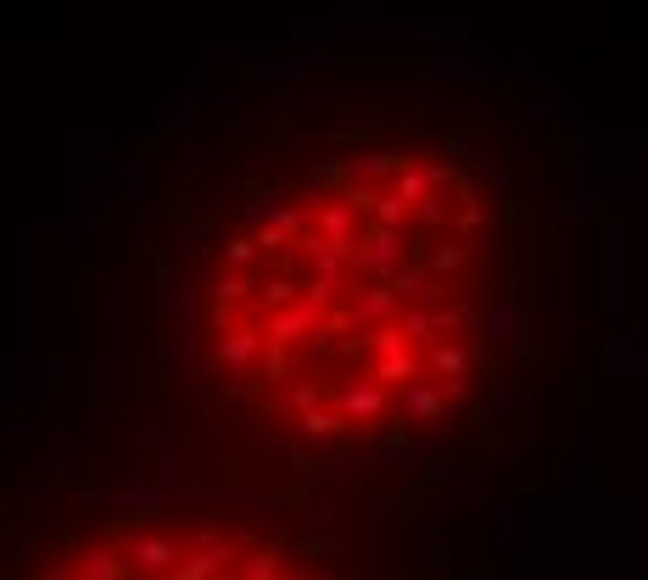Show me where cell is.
Here are the masks:
<instances>
[{
  "label": "cell",
  "mask_w": 648,
  "mask_h": 580,
  "mask_svg": "<svg viewBox=\"0 0 648 580\" xmlns=\"http://www.w3.org/2000/svg\"><path fill=\"white\" fill-rule=\"evenodd\" d=\"M135 446L453 508L537 463L548 229L459 112L313 96L240 118L140 224Z\"/></svg>",
  "instance_id": "1"
},
{
  "label": "cell",
  "mask_w": 648,
  "mask_h": 580,
  "mask_svg": "<svg viewBox=\"0 0 648 580\" xmlns=\"http://www.w3.org/2000/svg\"><path fill=\"white\" fill-rule=\"evenodd\" d=\"M448 513L96 430L90 446L0 463V580H453Z\"/></svg>",
  "instance_id": "2"
}]
</instances>
